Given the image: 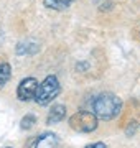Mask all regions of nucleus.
<instances>
[{
  "label": "nucleus",
  "instance_id": "nucleus-1",
  "mask_svg": "<svg viewBox=\"0 0 140 148\" xmlns=\"http://www.w3.org/2000/svg\"><path fill=\"white\" fill-rule=\"evenodd\" d=\"M120 109H122V101L112 92L99 94L92 102V112L101 120H112L114 117L120 114Z\"/></svg>",
  "mask_w": 140,
  "mask_h": 148
},
{
  "label": "nucleus",
  "instance_id": "nucleus-2",
  "mask_svg": "<svg viewBox=\"0 0 140 148\" xmlns=\"http://www.w3.org/2000/svg\"><path fill=\"white\" fill-rule=\"evenodd\" d=\"M59 92H61V86H59L58 77L56 76H48L41 84H38L36 92H35V101L40 106H48L53 99L58 97Z\"/></svg>",
  "mask_w": 140,
  "mask_h": 148
},
{
  "label": "nucleus",
  "instance_id": "nucleus-3",
  "mask_svg": "<svg viewBox=\"0 0 140 148\" xmlns=\"http://www.w3.org/2000/svg\"><path fill=\"white\" fill-rule=\"evenodd\" d=\"M97 119L94 115V112L89 110H81V112H76L74 115L69 117V127L76 132H81V133H91L97 128Z\"/></svg>",
  "mask_w": 140,
  "mask_h": 148
},
{
  "label": "nucleus",
  "instance_id": "nucleus-4",
  "mask_svg": "<svg viewBox=\"0 0 140 148\" xmlns=\"http://www.w3.org/2000/svg\"><path fill=\"white\" fill-rule=\"evenodd\" d=\"M38 82L35 77H25V79L18 84L16 87V97L20 101H30L32 97H35V92H36V87H38Z\"/></svg>",
  "mask_w": 140,
  "mask_h": 148
},
{
  "label": "nucleus",
  "instance_id": "nucleus-5",
  "mask_svg": "<svg viewBox=\"0 0 140 148\" xmlns=\"http://www.w3.org/2000/svg\"><path fill=\"white\" fill-rule=\"evenodd\" d=\"M35 148H58V137L51 132L41 133L35 143Z\"/></svg>",
  "mask_w": 140,
  "mask_h": 148
},
{
  "label": "nucleus",
  "instance_id": "nucleus-6",
  "mask_svg": "<svg viewBox=\"0 0 140 148\" xmlns=\"http://www.w3.org/2000/svg\"><path fill=\"white\" fill-rule=\"evenodd\" d=\"M65 117H66V107L63 106V104H56V106L51 107L46 122H48V123H58V122H61Z\"/></svg>",
  "mask_w": 140,
  "mask_h": 148
},
{
  "label": "nucleus",
  "instance_id": "nucleus-7",
  "mask_svg": "<svg viewBox=\"0 0 140 148\" xmlns=\"http://www.w3.org/2000/svg\"><path fill=\"white\" fill-rule=\"evenodd\" d=\"M76 0H43L45 7H48L51 10H58L63 12L66 10L68 7H71V3H74Z\"/></svg>",
  "mask_w": 140,
  "mask_h": 148
},
{
  "label": "nucleus",
  "instance_id": "nucleus-8",
  "mask_svg": "<svg viewBox=\"0 0 140 148\" xmlns=\"http://www.w3.org/2000/svg\"><path fill=\"white\" fill-rule=\"evenodd\" d=\"M10 76H12V66L8 63H2L0 64V87H3L8 82Z\"/></svg>",
  "mask_w": 140,
  "mask_h": 148
},
{
  "label": "nucleus",
  "instance_id": "nucleus-9",
  "mask_svg": "<svg viewBox=\"0 0 140 148\" xmlns=\"http://www.w3.org/2000/svg\"><path fill=\"white\" fill-rule=\"evenodd\" d=\"M35 123H36V119H35V115H25V117L22 119L20 127H22L23 130H30V128H32Z\"/></svg>",
  "mask_w": 140,
  "mask_h": 148
},
{
  "label": "nucleus",
  "instance_id": "nucleus-10",
  "mask_svg": "<svg viewBox=\"0 0 140 148\" xmlns=\"http://www.w3.org/2000/svg\"><path fill=\"white\" fill-rule=\"evenodd\" d=\"M86 148H106V145L102 142H96V143H92V145H87Z\"/></svg>",
  "mask_w": 140,
  "mask_h": 148
},
{
  "label": "nucleus",
  "instance_id": "nucleus-11",
  "mask_svg": "<svg viewBox=\"0 0 140 148\" xmlns=\"http://www.w3.org/2000/svg\"><path fill=\"white\" fill-rule=\"evenodd\" d=\"M134 130H135V122H132V127H127V130H125V132H127V135H134Z\"/></svg>",
  "mask_w": 140,
  "mask_h": 148
},
{
  "label": "nucleus",
  "instance_id": "nucleus-12",
  "mask_svg": "<svg viewBox=\"0 0 140 148\" xmlns=\"http://www.w3.org/2000/svg\"><path fill=\"white\" fill-rule=\"evenodd\" d=\"M7 148H10V147H7Z\"/></svg>",
  "mask_w": 140,
  "mask_h": 148
}]
</instances>
